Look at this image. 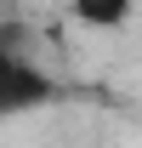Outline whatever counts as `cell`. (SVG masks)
I'll use <instances>...</instances> for the list:
<instances>
[{"label":"cell","mask_w":142,"mask_h":148,"mask_svg":"<svg viewBox=\"0 0 142 148\" xmlns=\"http://www.w3.org/2000/svg\"><path fill=\"white\" fill-rule=\"evenodd\" d=\"M40 97H46L40 69L17 51V46L0 40V114H23V108H34Z\"/></svg>","instance_id":"6da1fadb"},{"label":"cell","mask_w":142,"mask_h":148,"mask_svg":"<svg viewBox=\"0 0 142 148\" xmlns=\"http://www.w3.org/2000/svg\"><path fill=\"white\" fill-rule=\"evenodd\" d=\"M131 17H137L131 6H74V23L80 29H125Z\"/></svg>","instance_id":"7a4b0ae2"}]
</instances>
